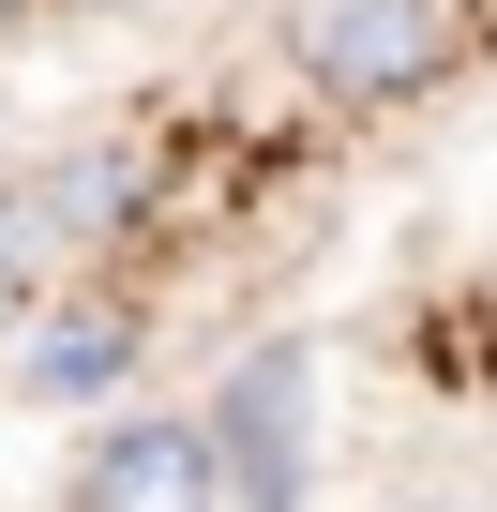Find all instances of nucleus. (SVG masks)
Here are the masks:
<instances>
[{
	"label": "nucleus",
	"instance_id": "obj_1",
	"mask_svg": "<svg viewBox=\"0 0 497 512\" xmlns=\"http://www.w3.org/2000/svg\"><path fill=\"white\" fill-rule=\"evenodd\" d=\"M196 422H211L226 512H302V422H317V362H302V347H241V377H226Z\"/></svg>",
	"mask_w": 497,
	"mask_h": 512
},
{
	"label": "nucleus",
	"instance_id": "obj_2",
	"mask_svg": "<svg viewBox=\"0 0 497 512\" xmlns=\"http://www.w3.org/2000/svg\"><path fill=\"white\" fill-rule=\"evenodd\" d=\"M437 61H452V16H437V0H317V16H302V76L332 106H407Z\"/></svg>",
	"mask_w": 497,
	"mask_h": 512
},
{
	"label": "nucleus",
	"instance_id": "obj_3",
	"mask_svg": "<svg viewBox=\"0 0 497 512\" xmlns=\"http://www.w3.org/2000/svg\"><path fill=\"white\" fill-rule=\"evenodd\" d=\"M76 512H226L211 482V422L196 407H121L76 467Z\"/></svg>",
	"mask_w": 497,
	"mask_h": 512
},
{
	"label": "nucleus",
	"instance_id": "obj_4",
	"mask_svg": "<svg viewBox=\"0 0 497 512\" xmlns=\"http://www.w3.org/2000/svg\"><path fill=\"white\" fill-rule=\"evenodd\" d=\"M16 377H31L46 407H61V392H121V377H136V317H121V302H76V317H46V332L16 347Z\"/></svg>",
	"mask_w": 497,
	"mask_h": 512
},
{
	"label": "nucleus",
	"instance_id": "obj_5",
	"mask_svg": "<svg viewBox=\"0 0 497 512\" xmlns=\"http://www.w3.org/2000/svg\"><path fill=\"white\" fill-rule=\"evenodd\" d=\"M31 226H46V241H106V226H136V166H121V151L46 166V181H31Z\"/></svg>",
	"mask_w": 497,
	"mask_h": 512
},
{
	"label": "nucleus",
	"instance_id": "obj_6",
	"mask_svg": "<svg viewBox=\"0 0 497 512\" xmlns=\"http://www.w3.org/2000/svg\"><path fill=\"white\" fill-rule=\"evenodd\" d=\"M61 16H136V0H61Z\"/></svg>",
	"mask_w": 497,
	"mask_h": 512
},
{
	"label": "nucleus",
	"instance_id": "obj_7",
	"mask_svg": "<svg viewBox=\"0 0 497 512\" xmlns=\"http://www.w3.org/2000/svg\"><path fill=\"white\" fill-rule=\"evenodd\" d=\"M0 287H16V226H0Z\"/></svg>",
	"mask_w": 497,
	"mask_h": 512
},
{
	"label": "nucleus",
	"instance_id": "obj_8",
	"mask_svg": "<svg viewBox=\"0 0 497 512\" xmlns=\"http://www.w3.org/2000/svg\"><path fill=\"white\" fill-rule=\"evenodd\" d=\"M0 31H16V0H0Z\"/></svg>",
	"mask_w": 497,
	"mask_h": 512
},
{
	"label": "nucleus",
	"instance_id": "obj_9",
	"mask_svg": "<svg viewBox=\"0 0 497 512\" xmlns=\"http://www.w3.org/2000/svg\"><path fill=\"white\" fill-rule=\"evenodd\" d=\"M437 512H467V497H437Z\"/></svg>",
	"mask_w": 497,
	"mask_h": 512
}]
</instances>
